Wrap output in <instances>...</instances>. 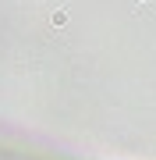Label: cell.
Listing matches in <instances>:
<instances>
[{
  "mask_svg": "<svg viewBox=\"0 0 156 160\" xmlns=\"http://www.w3.org/2000/svg\"><path fill=\"white\" fill-rule=\"evenodd\" d=\"M0 160H32L29 153H0Z\"/></svg>",
  "mask_w": 156,
  "mask_h": 160,
  "instance_id": "obj_1",
  "label": "cell"
}]
</instances>
